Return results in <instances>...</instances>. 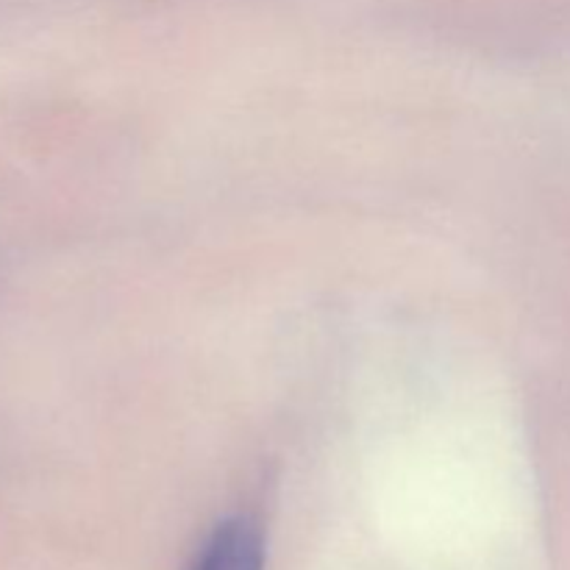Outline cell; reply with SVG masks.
Returning a JSON list of instances; mask_svg holds the SVG:
<instances>
[{
  "mask_svg": "<svg viewBox=\"0 0 570 570\" xmlns=\"http://www.w3.org/2000/svg\"><path fill=\"white\" fill-rule=\"evenodd\" d=\"M262 560L265 551L259 529L245 518H237L212 534L193 570H262Z\"/></svg>",
  "mask_w": 570,
  "mask_h": 570,
  "instance_id": "1",
  "label": "cell"
}]
</instances>
